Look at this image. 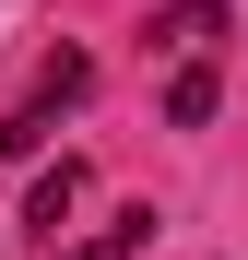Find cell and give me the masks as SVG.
I'll return each mask as SVG.
<instances>
[{"label": "cell", "instance_id": "cell-2", "mask_svg": "<svg viewBox=\"0 0 248 260\" xmlns=\"http://www.w3.org/2000/svg\"><path fill=\"white\" fill-rule=\"evenodd\" d=\"M225 36H236L225 0H165V12H154V59L165 71H201V59H225Z\"/></svg>", "mask_w": 248, "mask_h": 260}, {"label": "cell", "instance_id": "cell-3", "mask_svg": "<svg viewBox=\"0 0 248 260\" xmlns=\"http://www.w3.org/2000/svg\"><path fill=\"white\" fill-rule=\"evenodd\" d=\"M83 189H95V178H83V154H59V166H36V189H24V237H48V248H59V225L83 213Z\"/></svg>", "mask_w": 248, "mask_h": 260}, {"label": "cell", "instance_id": "cell-5", "mask_svg": "<svg viewBox=\"0 0 248 260\" xmlns=\"http://www.w3.org/2000/svg\"><path fill=\"white\" fill-rule=\"evenodd\" d=\"M142 248H154V201H130V213H118L107 237H83L71 260H142Z\"/></svg>", "mask_w": 248, "mask_h": 260}, {"label": "cell", "instance_id": "cell-4", "mask_svg": "<svg viewBox=\"0 0 248 260\" xmlns=\"http://www.w3.org/2000/svg\"><path fill=\"white\" fill-rule=\"evenodd\" d=\"M213 107H225V71L201 59V71H165V130H213Z\"/></svg>", "mask_w": 248, "mask_h": 260}, {"label": "cell", "instance_id": "cell-1", "mask_svg": "<svg viewBox=\"0 0 248 260\" xmlns=\"http://www.w3.org/2000/svg\"><path fill=\"white\" fill-rule=\"evenodd\" d=\"M83 95H95V59H83V48H59L48 71L24 83V107L0 118V154H48V130H59V118L83 107Z\"/></svg>", "mask_w": 248, "mask_h": 260}]
</instances>
